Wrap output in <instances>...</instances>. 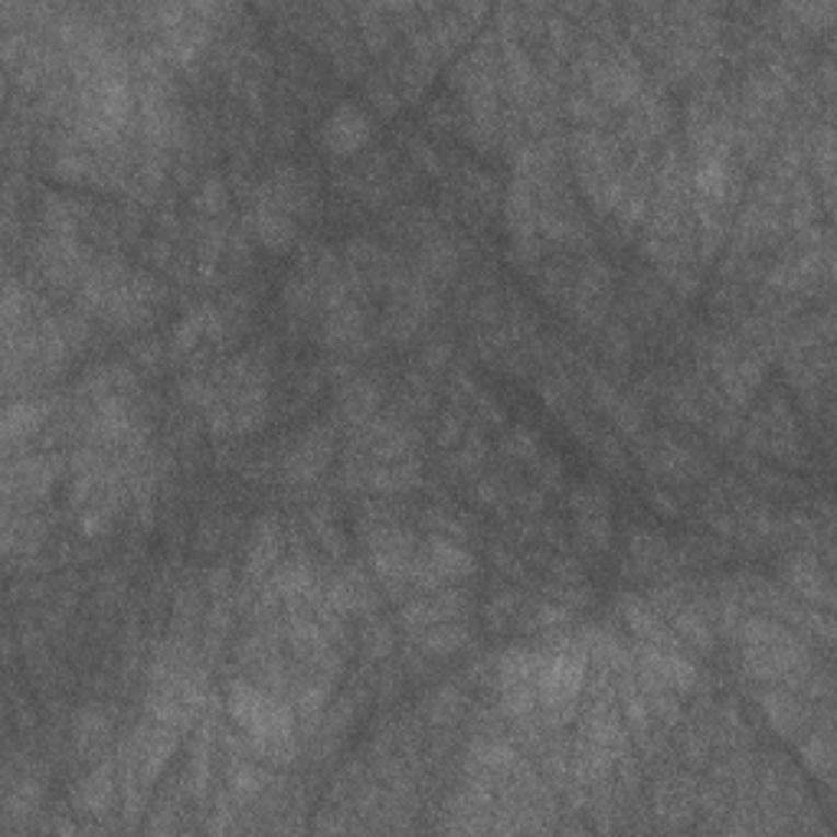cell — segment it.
I'll use <instances>...</instances> for the list:
<instances>
[{"label": "cell", "mask_w": 837, "mask_h": 837, "mask_svg": "<svg viewBox=\"0 0 837 837\" xmlns=\"http://www.w3.org/2000/svg\"><path fill=\"white\" fill-rule=\"evenodd\" d=\"M226 710L242 730L252 756H262L268 763H291L298 716L288 697H278L275 690L249 680H232L226 690Z\"/></svg>", "instance_id": "6da1fadb"}, {"label": "cell", "mask_w": 837, "mask_h": 837, "mask_svg": "<svg viewBox=\"0 0 837 837\" xmlns=\"http://www.w3.org/2000/svg\"><path fill=\"white\" fill-rule=\"evenodd\" d=\"M589 684V654L576 634H550L537 647V700L547 723L563 726L576 716V707Z\"/></svg>", "instance_id": "7a4b0ae2"}, {"label": "cell", "mask_w": 837, "mask_h": 837, "mask_svg": "<svg viewBox=\"0 0 837 837\" xmlns=\"http://www.w3.org/2000/svg\"><path fill=\"white\" fill-rule=\"evenodd\" d=\"M739 644H743V667L749 677L763 684H782L799 667L809 664L805 641L779 619L749 616L739 626Z\"/></svg>", "instance_id": "3957f363"}, {"label": "cell", "mask_w": 837, "mask_h": 837, "mask_svg": "<svg viewBox=\"0 0 837 837\" xmlns=\"http://www.w3.org/2000/svg\"><path fill=\"white\" fill-rule=\"evenodd\" d=\"M586 69H589V92L612 108L634 105L644 92V69L626 43H616V46L589 43Z\"/></svg>", "instance_id": "277c9868"}, {"label": "cell", "mask_w": 837, "mask_h": 837, "mask_svg": "<svg viewBox=\"0 0 837 837\" xmlns=\"http://www.w3.org/2000/svg\"><path fill=\"white\" fill-rule=\"evenodd\" d=\"M494 680H497L501 710L514 723H530L540 713V700H537V647H527V644L507 647L497 657Z\"/></svg>", "instance_id": "5b68a950"}, {"label": "cell", "mask_w": 837, "mask_h": 837, "mask_svg": "<svg viewBox=\"0 0 837 837\" xmlns=\"http://www.w3.org/2000/svg\"><path fill=\"white\" fill-rule=\"evenodd\" d=\"M474 566H478L474 553L465 547V540L432 534L422 547H416V557L410 566V583L418 586L422 593H432V589L455 586V583L474 576Z\"/></svg>", "instance_id": "8992f818"}, {"label": "cell", "mask_w": 837, "mask_h": 837, "mask_svg": "<svg viewBox=\"0 0 837 837\" xmlns=\"http://www.w3.org/2000/svg\"><path fill=\"white\" fill-rule=\"evenodd\" d=\"M570 507L576 514V537L589 550H609V543H612V501H609V488H603L596 481H586V484L573 488Z\"/></svg>", "instance_id": "52a82bcc"}, {"label": "cell", "mask_w": 837, "mask_h": 837, "mask_svg": "<svg viewBox=\"0 0 837 837\" xmlns=\"http://www.w3.org/2000/svg\"><path fill=\"white\" fill-rule=\"evenodd\" d=\"M370 135H374V118H370L364 108L351 105V102L337 105V108L328 115L324 128H321L324 148H328L334 158H351V154H357V151L370 141Z\"/></svg>", "instance_id": "ba28073f"}, {"label": "cell", "mask_w": 837, "mask_h": 837, "mask_svg": "<svg viewBox=\"0 0 837 837\" xmlns=\"http://www.w3.org/2000/svg\"><path fill=\"white\" fill-rule=\"evenodd\" d=\"M465 612H468V596L455 586H442V589H432L403 606V626L416 634L422 628L458 622V619H465Z\"/></svg>", "instance_id": "9c48e42d"}, {"label": "cell", "mask_w": 837, "mask_h": 837, "mask_svg": "<svg viewBox=\"0 0 837 837\" xmlns=\"http://www.w3.org/2000/svg\"><path fill=\"white\" fill-rule=\"evenodd\" d=\"M282 547H285V534L278 517L272 514L259 517L245 550V583H265L282 560Z\"/></svg>", "instance_id": "30bf717a"}, {"label": "cell", "mask_w": 837, "mask_h": 837, "mask_svg": "<svg viewBox=\"0 0 837 837\" xmlns=\"http://www.w3.org/2000/svg\"><path fill=\"white\" fill-rule=\"evenodd\" d=\"M782 583L812 609L815 606H832V583L825 566L818 563L815 553H792L782 563Z\"/></svg>", "instance_id": "8fae6325"}, {"label": "cell", "mask_w": 837, "mask_h": 837, "mask_svg": "<svg viewBox=\"0 0 837 837\" xmlns=\"http://www.w3.org/2000/svg\"><path fill=\"white\" fill-rule=\"evenodd\" d=\"M759 707H763L769 726L786 739H802L815 723L812 710L792 690H782V687H766L759 693Z\"/></svg>", "instance_id": "7c38bea8"}, {"label": "cell", "mask_w": 837, "mask_h": 837, "mask_svg": "<svg viewBox=\"0 0 837 837\" xmlns=\"http://www.w3.org/2000/svg\"><path fill=\"white\" fill-rule=\"evenodd\" d=\"M252 226H255V239L268 249V252H288L298 229H295V216L291 209H285L272 191H259V204L252 209Z\"/></svg>", "instance_id": "4fadbf2b"}, {"label": "cell", "mask_w": 837, "mask_h": 837, "mask_svg": "<svg viewBox=\"0 0 837 837\" xmlns=\"http://www.w3.org/2000/svg\"><path fill=\"white\" fill-rule=\"evenodd\" d=\"M331 451H334V448H331V435H328L324 428H314V432L301 435V438L291 445V451L285 455V465H282L285 481H291V484H308V481H314V478L328 468Z\"/></svg>", "instance_id": "5bb4252c"}, {"label": "cell", "mask_w": 837, "mask_h": 837, "mask_svg": "<svg viewBox=\"0 0 837 837\" xmlns=\"http://www.w3.org/2000/svg\"><path fill=\"white\" fill-rule=\"evenodd\" d=\"M219 337H222V314L213 305H200L191 314H184V321L174 328L171 351H174V357L194 354L204 341H219Z\"/></svg>", "instance_id": "9a60e30c"}, {"label": "cell", "mask_w": 837, "mask_h": 837, "mask_svg": "<svg viewBox=\"0 0 837 837\" xmlns=\"http://www.w3.org/2000/svg\"><path fill=\"white\" fill-rule=\"evenodd\" d=\"M118 799V759L99 763L79 786V805L89 815H108Z\"/></svg>", "instance_id": "2e32d148"}, {"label": "cell", "mask_w": 837, "mask_h": 837, "mask_svg": "<svg viewBox=\"0 0 837 837\" xmlns=\"http://www.w3.org/2000/svg\"><path fill=\"white\" fill-rule=\"evenodd\" d=\"M799 753H802L805 766L812 769V776L822 779L825 786H832V779H835V733H832L828 720L822 726L812 723V730L799 739Z\"/></svg>", "instance_id": "e0dca14e"}, {"label": "cell", "mask_w": 837, "mask_h": 837, "mask_svg": "<svg viewBox=\"0 0 837 837\" xmlns=\"http://www.w3.org/2000/svg\"><path fill=\"white\" fill-rule=\"evenodd\" d=\"M418 478H422V468H418L416 458L377 461L374 468H364V484L380 494H403V491L416 488Z\"/></svg>", "instance_id": "ac0fdd59"}, {"label": "cell", "mask_w": 837, "mask_h": 837, "mask_svg": "<svg viewBox=\"0 0 837 837\" xmlns=\"http://www.w3.org/2000/svg\"><path fill=\"white\" fill-rule=\"evenodd\" d=\"M46 416H49V403H43V400H23V403L7 406V413H3V442L16 445V442L30 438L46 422Z\"/></svg>", "instance_id": "d6986e66"}, {"label": "cell", "mask_w": 837, "mask_h": 837, "mask_svg": "<svg viewBox=\"0 0 837 837\" xmlns=\"http://www.w3.org/2000/svg\"><path fill=\"white\" fill-rule=\"evenodd\" d=\"M468 638H471V631L465 626V619H458V622H442V626L416 631L418 647H422L428 657H448V654L461 651V647L468 644Z\"/></svg>", "instance_id": "ffe728a7"}, {"label": "cell", "mask_w": 837, "mask_h": 837, "mask_svg": "<svg viewBox=\"0 0 837 837\" xmlns=\"http://www.w3.org/2000/svg\"><path fill=\"white\" fill-rule=\"evenodd\" d=\"M670 631L677 634V641L690 644L693 651H710L713 647V631H710L707 616L700 609H693L690 603H680L670 612Z\"/></svg>", "instance_id": "44dd1931"}, {"label": "cell", "mask_w": 837, "mask_h": 837, "mask_svg": "<svg viewBox=\"0 0 837 837\" xmlns=\"http://www.w3.org/2000/svg\"><path fill=\"white\" fill-rule=\"evenodd\" d=\"M628 553H631V560L638 563L641 573H657V570H664V566H667V557H670L667 543H664L661 537L647 534V530H634V534H631Z\"/></svg>", "instance_id": "7402d4cb"}, {"label": "cell", "mask_w": 837, "mask_h": 837, "mask_svg": "<svg viewBox=\"0 0 837 837\" xmlns=\"http://www.w3.org/2000/svg\"><path fill=\"white\" fill-rule=\"evenodd\" d=\"M265 786H268V776H265L255 763H249V759H239V763L229 769V795H232L236 802H252V799H259V795L265 792Z\"/></svg>", "instance_id": "603a6c76"}, {"label": "cell", "mask_w": 837, "mask_h": 837, "mask_svg": "<svg viewBox=\"0 0 837 837\" xmlns=\"http://www.w3.org/2000/svg\"><path fill=\"white\" fill-rule=\"evenodd\" d=\"M377 406H380V387L374 380H360V383L344 390V413L351 416V422L374 418Z\"/></svg>", "instance_id": "cb8c5ba5"}, {"label": "cell", "mask_w": 837, "mask_h": 837, "mask_svg": "<svg viewBox=\"0 0 837 837\" xmlns=\"http://www.w3.org/2000/svg\"><path fill=\"white\" fill-rule=\"evenodd\" d=\"M461 707H465V700H461V693L455 690V687H438L432 697H428V703H425V710H428V716H432V723H451L458 713H461Z\"/></svg>", "instance_id": "d4e9b609"}, {"label": "cell", "mask_w": 837, "mask_h": 837, "mask_svg": "<svg viewBox=\"0 0 837 837\" xmlns=\"http://www.w3.org/2000/svg\"><path fill=\"white\" fill-rule=\"evenodd\" d=\"M105 733H108V720L99 710L79 713V720H76V746L79 749H95L105 739Z\"/></svg>", "instance_id": "484cf974"}, {"label": "cell", "mask_w": 837, "mask_h": 837, "mask_svg": "<svg viewBox=\"0 0 837 837\" xmlns=\"http://www.w3.org/2000/svg\"><path fill=\"white\" fill-rule=\"evenodd\" d=\"M504 451L517 461H537L540 455V435L527 425H517L507 438H504Z\"/></svg>", "instance_id": "4316f807"}, {"label": "cell", "mask_w": 837, "mask_h": 837, "mask_svg": "<svg viewBox=\"0 0 837 837\" xmlns=\"http://www.w3.org/2000/svg\"><path fill=\"white\" fill-rule=\"evenodd\" d=\"M540 397H543V403H547L550 410H570L573 400H576L573 383H570V377H563V374L547 377V380L540 383Z\"/></svg>", "instance_id": "83f0119b"}, {"label": "cell", "mask_w": 837, "mask_h": 837, "mask_svg": "<svg viewBox=\"0 0 837 837\" xmlns=\"http://www.w3.org/2000/svg\"><path fill=\"white\" fill-rule=\"evenodd\" d=\"M609 416L616 418V425H619L626 435H638L641 425H644V410H641V403L631 400V397H619L616 406L609 410Z\"/></svg>", "instance_id": "f1b7e54d"}, {"label": "cell", "mask_w": 837, "mask_h": 837, "mask_svg": "<svg viewBox=\"0 0 837 837\" xmlns=\"http://www.w3.org/2000/svg\"><path fill=\"white\" fill-rule=\"evenodd\" d=\"M455 262H458V255H455V249H451L448 242H432V245H425V252H422V268L432 272V275L451 272Z\"/></svg>", "instance_id": "f546056e"}, {"label": "cell", "mask_w": 837, "mask_h": 837, "mask_svg": "<svg viewBox=\"0 0 837 837\" xmlns=\"http://www.w3.org/2000/svg\"><path fill=\"white\" fill-rule=\"evenodd\" d=\"M812 151L818 158L822 184H825V191H832V181H835V138H832V128H822V138H818V145Z\"/></svg>", "instance_id": "4dcf8cb0"}, {"label": "cell", "mask_w": 837, "mask_h": 837, "mask_svg": "<svg viewBox=\"0 0 837 837\" xmlns=\"http://www.w3.org/2000/svg\"><path fill=\"white\" fill-rule=\"evenodd\" d=\"M226 200H229V194H226V184L219 181V177H209L200 184V191H197V197H194V204L200 213H219V209L226 207Z\"/></svg>", "instance_id": "1f68e13d"}, {"label": "cell", "mask_w": 837, "mask_h": 837, "mask_svg": "<svg viewBox=\"0 0 837 837\" xmlns=\"http://www.w3.org/2000/svg\"><path fill=\"white\" fill-rule=\"evenodd\" d=\"M484 455H488V445L481 442V435H468V438H465V445L455 451V458H451V461H455V468H458V471H468V468L474 471V468L484 461Z\"/></svg>", "instance_id": "d6a6232c"}, {"label": "cell", "mask_w": 837, "mask_h": 837, "mask_svg": "<svg viewBox=\"0 0 837 837\" xmlns=\"http://www.w3.org/2000/svg\"><path fill=\"white\" fill-rule=\"evenodd\" d=\"M517 612H520V596H517V593H504L501 599L494 596V603H491V609H488V622L504 628Z\"/></svg>", "instance_id": "836d02e7"}, {"label": "cell", "mask_w": 837, "mask_h": 837, "mask_svg": "<svg viewBox=\"0 0 837 837\" xmlns=\"http://www.w3.org/2000/svg\"><path fill=\"white\" fill-rule=\"evenodd\" d=\"M589 390H593V403H596L599 410H606V413H609V410L616 406V400L622 397V393H619V390H616L606 377H593Z\"/></svg>", "instance_id": "e575fe53"}, {"label": "cell", "mask_w": 837, "mask_h": 837, "mask_svg": "<svg viewBox=\"0 0 837 837\" xmlns=\"http://www.w3.org/2000/svg\"><path fill=\"white\" fill-rule=\"evenodd\" d=\"M540 481H543V488L557 491L563 484V465L557 458H543L540 461Z\"/></svg>", "instance_id": "d590c367"}, {"label": "cell", "mask_w": 837, "mask_h": 837, "mask_svg": "<svg viewBox=\"0 0 837 837\" xmlns=\"http://www.w3.org/2000/svg\"><path fill=\"white\" fill-rule=\"evenodd\" d=\"M458 438H461V422L455 416H448V422H442V428H438V445L442 448H455Z\"/></svg>", "instance_id": "8d00e7d4"}, {"label": "cell", "mask_w": 837, "mask_h": 837, "mask_svg": "<svg viewBox=\"0 0 837 837\" xmlns=\"http://www.w3.org/2000/svg\"><path fill=\"white\" fill-rule=\"evenodd\" d=\"M647 504H651V507H654V511H661V514H667V517H674V514H677V511H680V507H677V501H674V497H670V494H667V491H657V488H654V491H651V497H647Z\"/></svg>", "instance_id": "74e56055"}]
</instances>
